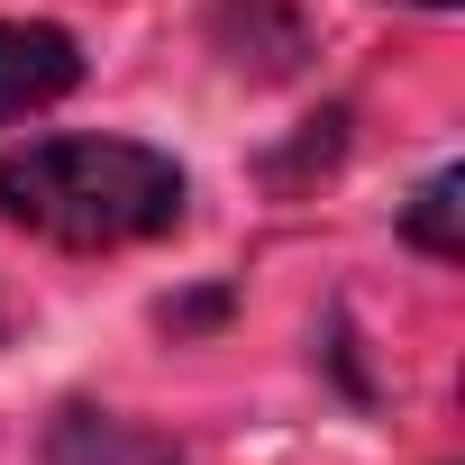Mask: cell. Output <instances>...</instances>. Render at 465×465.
Wrapping results in <instances>:
<instances>
[{
  "instance_id": "cell-1",
  "label": "cell",
  "mask_w": 465,
  "mask_h": 465,
  "mask_svg": "<svg viewBox=\"0 0 465 465\" xmlns=\"http://www.w3.org/2000/svg\"><path fill=\"white\" fill-rule=\"evenodd\" d=\"M0 219L55 247H137L183 228V164L137 137H37L0 155Z\"/></svg>"
},
{
  "instance_id": "cell-2",
  "label": "cell",
  "mask_w": 465,
  "mask_h": 465,
  "mask_svg": "<svg viewBox=\"0 0 465 465\" xmlns=\"http://www.w3.org/2000/svg\"><path fill=\"white\" fill-rule=\"evenodd\" d=\"M74 83H83V55H74L64 28L0 19V128L28 119V110H46V101H64Z\"/></svg>"
},
{
  "instance_id": "cell-3",
  "label": "cell",
  "mask_w": 465,
  "mask_h": 465,
  "mask_svg": "<svg viewBox=\"0 0 465 465\" xmlns=\"http://www.w3.org/2000/svg\"><path fill=\"white\" fill-rule=\"evenodd\" d=\"M46 465H183V456H173L164 438L110 420V411H64V420L46 429Z\"/></svg>"
},
{
  "instance_id": "cell-4",
  "label": "cell",
  "mask_w": 465,
  "mask_h": 465,
  "mask_svg": "<svg viewBox=\"0 0 465 465\" xmlns=\"http://www.w3.org/2000/svg\"><path fill=\"white\" fill-rule=\"evenodd\" d=\"M456 192H465V173L447 164V173H429V183H420V201H411V219H401L411 238L429 247V256H465V228H456Z\"/></svg>"
},
{
  "instance_id": "cell-5",
  "label": "cell",
  "mask_w": 465,
  "mask_h": 465,
  "mask_svg": "<svg viewBox=\"0 0 465 465\" xmlns=\"http://www.w3.org/2000/svg\"><path fill=\"white\" fill-rule=\"evenodd\" d=\"M420 10H456V0H420Z\"/></svg>"
}]
</instances>
